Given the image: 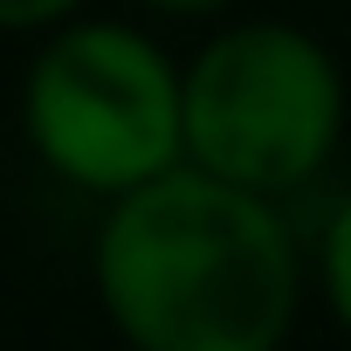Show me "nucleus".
<instances>
[{
  "mask_svg": "<svg viewBox=\"0 0 351 351\" xmlns=\"http://www.w3.org/2000/svg\"><path fill=\"white\" fill-rule=\"evenodd\" d=\"M97 289L138 351H276L296 324L303 262L269 193L186 158L117 193L97 234Z\"/></svg>",
  "mask_w": 351,
  "mask_h": 351,
  "instance_id": "1",
  "label": "nucleus"
},
{
  "mask_svg": "<svg viewBox=\"0 0 351 351\" xmlns=\"http://www.w3.org/2000/svg\"><path fill=\"white\" fill-rule=\"evenodd\" d=\"M344 131L337 62L282 21L228 28L186 69V158L248 193H296Z\"/></svg>",
  "mask_w": 351,
  "mask_h": 351,
  "instance_id": "2",
  "label": "nucleus"
},
{
  "mask_svg": "<svg viewBox=\"0 0 351 351\" xmlns=\"http://www.w3.org/2000/svg\"><path fill=\"white\" fill-rule=\"evenodd\" d=\"M76 0H0V28H42V21H62Z\"/></svg>",
  "mask_w": 351,
  "mask_h": 351,
  "instance_id": "5",
  "label": "nucleus"
},
{
  "mask_svg": "<svg viewBox=\"0 0 351 351\" xmlns=\"http://www.w3.org/2000/svg\"><path fill=\"white\" fill-rule=\"evenodd\" d=\"M145 8H165V14H214L228 0H145Z\"/></svg>",
  "mask_w": 351,
  "mask_h": 351,
  "instance_id": "6",
  "label": "nucleus"
},
{
  "mask_svg": "<svg viewBox=\"0 0 351 351\" xmlns=\"http://www.w3.org/2000/svg\"><path fill=\"white\" fill-rule=\"evenodd\" d=\"M28 138L62 180L131 193L186 165V76L138 28H69L28 69Z\"/></svg>",
  "mask_w": 351,
  "mask_h": 351,
  "instance_id": "3",
  "label": "nucleus"
},
{
  "mask_svg": "<svg viewBox=\"0 0 351 351\" xmlns=\"http://www.w3.org/2000/svg\"><path fill=\"white\" fill-rule=\"evenodd\" d=\"M324 289H330L337 324L351 330V186H344V200L330 207V228H324Z\"/></svg>",
  "mask_w": 351,
  "mask_h": 351,
  "instance_id": "4",
  "label": "nucleus"
}]
</instances>
